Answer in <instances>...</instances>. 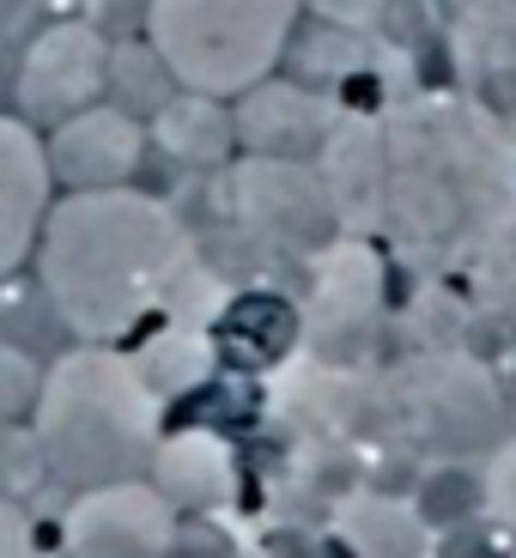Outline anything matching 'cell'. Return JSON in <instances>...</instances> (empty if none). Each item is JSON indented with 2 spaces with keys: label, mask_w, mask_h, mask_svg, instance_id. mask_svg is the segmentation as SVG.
I'll return each mask as SVG.
<instances>
[{
  "label": "cell",
  "mask_w": 516,
  "mask_h": 558,
  "mask_svg": "<svg viewBox=\"0 0 516 558\" xmlns=\"http://www.w3.org/2000/svg\"><path fill=\"white\" fill-rule=\"evenodd\" d=\"M43 153H49V177L68 189H116L146 158V128L128 110L92 104V110H73L68 122H56Z\"/></svg>",
  "instance_id": "cell-6"
},
{
  "label": "cell",
  "mask_w": 516,
  "mask_h": 558,
  "mask_svg": "<svg viewBox=\"0 0 516 558\" xmlns=\"http://www.w3.org/2000/svg\"><path fill=\"white\" fill-rule=\"evenodd\" d=\"M49 153L25 116H0V274L37 243L49 213Z\"/></svg>",
  "instance_id": "cell-8"
},
{
  "label": "cell",
  "mask_w": 516,
  "mask_h": 558,
  "mask_svg": "<svg viewBox=\"0 0 516 558\" xmlns=\"http://www.w3.org/2000/svg\"><path fill=\"white\" fill-rule=\"evenodd\" d=\"M304 0H146L153 56L182 92L238 98L279 68Z\"/></svg>",
  "instance_id": "cell-3"
},
{
  "label": "cell",
  "mask_w": 516,
  "mask_h": 558,
  "mask_svg": "<svg viewBox=\"0 0 516 558\" xmlns=\"http://www.w3.org/2000/svg\"><path fill=\"white\" fill-rule=\"evenodd\" d=\"M110 85V37L92 19H56L31 37L19 61V110L25 122H68L92 110Z\"/></svg>",
  "instance_id": "cell-4"
},
{
  "label": "cell",
  "mask_w": 516,
  "mask_h": 558,
  "mask_svg": "<svg viewBox=\"0 0 516 558\" xmlns=\"http://www.w3.org/2000/svg\"><path fill=\"white\" fill-rule=\"evenodd\" d=\"M437 558H504V546L487 541V529H468V534H456V541H444Z\"/></svg>",
  "instance_id": "cell-12"
},
{
  "label": "cell",
  "mask_w": 516,
  "mask_h": 558,
  "mask_svg": "<svg viewBox=\"0 0 516 558\" xmlns=\"http://www.w3.org/2000/svg\"><path fill=\"white\" fill-rule=\"evenodd\" d=\"M335 219L407 243L468 250L516 219V153L487 110L413 98L383 116H340L316 153Z\"/></svg>",
  "instance_id": "cell-1"
},
{
  "label": "cell",
  "mask_w": 516,
  "mask_h": 558,
  "mask_svg": "<svg viewBox=\"0 0 516 558\" xmlns=\"http://www.w3.org/2000/svg\"><path fill=\"white\" fill-rule=\"evenodd\" d=\"M153 140L170 158H182V165H225L231 146H238V122H231V110H225L219 98L182 92V98H170L165 110H158Z\"/></svg>",
  "instance_id": "cell-9"
},
{
  "label": "cell",
  "mask_w": 516,
  "mask_h": 558,
  "mask_svg": "<svg viewBox=\"0 0 516 558\" xmlns=\"http://www.w3.org/2000/svg\"><path fill=\"white\" fill-rule=\"evenodd\" d=\"M480 504V486L468 474H444V480H432V492H425V517L432 522H449V517H461V510H475Z\"/></svg>",
  "instance_id": "cell-11"
},
{
  "label": "cell",
  "mask_w": 516,
  "mask_h": 558,
  "mask_svg": "<svg viewBox=\"0 0 516 558\" xmlns=\"http://www.w3.org/2000/svg\"><path fill=\"white\" fill-rule=\"evenodd\" d=\"M304 7L328 31H371L383 19V7H389V0H304Z\"/></svg>",
  "instance_id": "cell-10"
},
{
  "label": "cell",
  "mask_w": 516,
  "mask_h": 558,
  "mask_svg": "<svg viewBox=\"0 0 516 558\" xmlns=\"http://www.w3.org/2000/svg\"><path fill=\"white\" fill-rule=\"evenodd\" d=\"M231 201L238 213L262 231V238H316L335 225V201L322 189V170L304 165V158H267L250 153L231 165Z\"/></svg>",
  "instance_id": "cell-5"
},
{
  "label": "cell",
  "mask_w": 516,
  "mask_h": 558,
  "mask_svg": "<svg viewBox=\"0 0 516 558\" xmlns=\"http://www.w3.org/2000/svg\"><path fill=\"white\" fill-rule=\"evenodd\" d=\"M238 140L250 153H267V158H304V153H322L328 128L340 122V110L304 85H279L274 73L255 80L250 92H238Z\"/></svg>",
  "instance_id": "cell-7"
},
{
  "label": "cell",
  "mask_w": 516,
  "mask_h": 558,
  "mask_svg": "<svg viewBox=\"0 0 516 558\" xmlns=\"http://www.w3.org/2000/svg\"><path fill=\"white\" fill-rule=\"evenodd\" d=\"M189 267V231L165 201L116 189H73L43 213V279L80 328H122Z\"/></svg>",
  "instance_id": "cell-2"
}]
</instances>
